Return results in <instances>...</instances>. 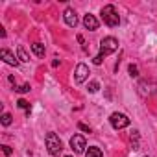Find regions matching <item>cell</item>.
I'll list each match as a JSON object with an SVG mask.
<instances>
[{"label": "cell", "mask_w": 157, "mask_h": 157, "mask_svg": "<svg viewBox=\"0 0 157 157\" xmlns=\"http://www.w3.org/2000/svg\"><path fill=\"white\" fill-rule=\"evenodd\" d=\"M117 50H118V41L115 37H104L100 41V54L93 59V63L94 65H102L104 57L109 56V54H113V52H117Z\"/></svg>", "instance_id": "6da1fadb"}, {"label": "cell", "mask_w": 157, "mask_h": 157, "mask_svg": "<svg viewBox=\"0 0 157 157\" xmlns=\"http://www.w3.org/2000/svg\"><path fill=\"white\" fill-rule=\"evenodd\" d=\"M102 21H104L107 26H111V28H115V26L120 24L118 11H117V8H115L113 4H107V6L102 8Z\"/></svg>", "instance_id": "7a4b0ae2"}, {"label": "cell", "mask_w": 157, "mask_h": 157, "mask_svg": "<svg viewBox=\"0 0 157 157\" xmlns=\"http://www.w3.org/2000/svg\"><path fill=\"white\" fill-rule=\"evenodd\" d=\"M44 142H46V148H48V153H50V155H59V153L63 151L61 139H59V135H56L54 131L46 133V137H44Z\"/></svg>", "instance_id": "3957f363"}, {"label": "cell", "mask_w": 157, "mask_h": 157, "mask_svg": "<svg viewBox=\"0 0 157 157\" xmlns=\"http://www.w3.org/2000/svg\"><path fill=\"white\" fill-rule=\"evenodd\" d=\"M109 122H111V126H113L115 129H124V128L129 126L131 120H129L124 113H113V115L109 117Z\"/></svg>", "instance_id": "277c9868"}, {"label": "cell", "mask_w": 157, "mask_h": 157, "mask_svg": "<svg viewBox=\"0 0 157 157\" xmlns=\"http://www.w3.org/2000/svg\"><path fill=\"white\" fill-rule=\"evenodd\" d=\"M87 78H89V67L85 63H78V67L74 70V82L80 85V83H83L87 80Z\"/></svg>", "instance_id": "5b68a950"}, {"label": "cell", "mask_w": 157, "mask_h": 157, "mask_svg": "<svg viewBox=\"0 0 157 157\" xmlns=\"http://www.w3.org/2000/svg\"><path fill=\"white\" fill-rule=\"evenodd\" d=\"M70 148H72L76 153H85V148H87V144H85V139H83V135H74V137L70 139Z\"/></svg>", "instance_id": "8992f818"}, {"label": "cell", "mask_w": 157, "mask_h": 157, "mask_svg": "<svg viewBox=\"0 0 157 157\" xmlns=\"http://www.w3.org/2000/svg\"><path fill=\"white\" fill-rule=\"evenodd\" d=\"M63 19L67 22V26H70V28H76L78 26V15H76V11L72 8H67L63 11Z\"/></svg>", "instance_id": "52a82bcc"}, {"label": "cell", "mask_w": 157, "mask_h": 157, "mask_svg": "<svg viewBox=\"0 0 157 157\" xmlns=\"http://www.w3.org/2000/svg\"><path fill=\"white\" fill-rule=\"evenodd\" d=\"M83 26H85L87 30H91V32H94V30H98V26H100V22H98V19H96L94 15H91V13H87V15L83 17Z\"/></svg>", "instance_id": "ba28073f"}, {"label": "cell", "mask_w": 157, "mask_h": 157, "mask_svg": "<svg viewBox=\"0 0 157 157\" xmlns=\"http://www.w3.org/2000/svg\"><path fill=\"white\" fill-rule=\"evenodd\" d=\"M0 57L4 59V63H8V65H11V67H17V65H19V59H17L10 50H6V48L0 50Z\"/></svg>", "instance_id": "9c48e42d"}, {"label": "cell", "mask_w": 157, "mask_h": 157, "mask_svg": "<svg viewBox=\"0 0 157 157\" xmlns=\"http://www.w3.org/2000/svg\"><path fill=\"white\" fill-rule=\"evenodd\" d=\"M85 157H104V153H102V150H100L98 146H91V148L85 151Z\"/></svg>", "instance_id": "30bf717a"}, {"label": "cell", "mask_w": 157, "mask_h": 157, "mask_svg": "<svg viewBox=\"0 0 157 157\" xmlns=\"http://www.w3.org/2000/svg\"><path fill=\"white\" fill-rule=\"evenodd\" d=\"M32 50H33V54L37 57H43L44 56V44H41V43H33L32 44Z\"/></svg>", "instance_id": "8fae6325"}, {"label": "cell", "mask_w": 157, "mask_h": 157, "mask_svg": "<svg viewBox=\"0 0 157 157\" xmlns=\"http://www.w3.org/2000/svg\"><path fill=\"white\" fill-rule=\"evenodd\" d=\"M17 56H19V59H21L22 63H28V61H30V56H28V52L24 50V46H19V48H17Z\"/></svg>", "instance_id": "7c38bea8"}, {"label": "cell", "mask_w": 157, "mask_h": 157, "mask_svg": "<svg viewBox=\"0 0 157 157\" xmlns=\"http://www.w3.org/2000/svg\"><path fill=\"white\" fill-rule=\"evenodd\" d=\"M17 105H19L21 109H26V115H30V102H26L24 98H21V100L17 102Z\"/></svg>", "instance_id": "4fadbf2b"}, {"label": "cell", "mask_w": 157, "mask_h": 157, "mask_svg": "<svg viewBox=\"0 0 157 157\" xmlns=\"http://www.w3.org/2000/svg\"><path fill=\"white\" fill-rule=\"evenodd\" d=\"M128 72H129V76H131V78H137V76H139V67L131 63V65L128 67Z\"/></svg>", "instance_id": "5bb4252c"}, {"label": "cell", "mask_w": 157, "mask_h": 157, "mask_svg": "<svg viewBox=\"0 0 157 157\" xmlns=\"http://www.w3.org/2000/svg\"><path fill=\"white\" fill-rule=\"evenodd\" d=\"M11 122H13V117L10 113H4L2 115V126H11Z\"/></svg>", "instance_id": "9a60e30c"}, {"label": "cell", "mask_w": 157, "mask_h": 157, "mask_svg": "<svg viewBox=\"0 0 157 157\" xmlns=\"http://www.w3.org/2000/svg\"><path fill=\"white\" fill-rule=\"evenodd\" d=\"M98 89H100V83L98 82H91L89 83V93H98Z\"/></svg>", "instance_id": "2e32d148"}, {"label": "cell", "mask_w": 157, "mask_h": 157, "mask_svg": "<svg viewBox=\"0 0 157 157\" xmlns=\"http://www.w3.org/2000/svg\"><path fill=\"white\" fill-rule=\"evenodd\" d=\"M30 89H32L30 83H24L22 87H19V89H15V91H19V93H30Z\"/></svg>", "instance_id": "e0dca14e"}, {"label": "cell", "mask_w": 157, "mask_h": 157, "mask_svg": "<svg viewBox=\"0 0 157 157\" xmlns=\"http://www.w3.org/2000/svg\"><path fill=\"white\" fill-rule=\"evenodd\" d=\"M78 128H80L82 131H87V133H91V128H89L87 124H83V122H78Z\"/></svg>", "instance_id": "ac0fdd59"}, {"label": "cell", "mask_w": 157, "mask_h": 157, "mask_svg": "<svg viewBox=\"0 0 157 157\" xmlns=\"http://www.w3.org/2000/svg\"><path fill=\"white\" fill-rule=\"evenodd\" d=\"M2 150H4V153H6V155H11V151H13L10 146H2Z\"/></svg>", "instance_id": "d6986e66"}, {"label": "cell", "mask_w": 157, "mask_h": 157, "mask_svg": "<svg viewBox=\"0 0 157 157\" xmlns=\"http://www.w3.org/2000/svg\"><path fill=\"white\" fill-rule=\"evenodd\" d=\"M65 157H72V155H65Z\"/></svg>", "instance_id": "ffe728a7"}, {"label": "cell", "mask_w": 157, "mask_h": 157, "mask_svg": "<svg viewBox=\"0 0 157 157\" xmlns=\"http://www.w3.org/2000/svg\"><path fill=\"white\" fill-rule=\"evenodd\" d=\"M144 157H148V155H144Z\"/></svg>", "instance_id": "44dd1931"}]
</instances>
